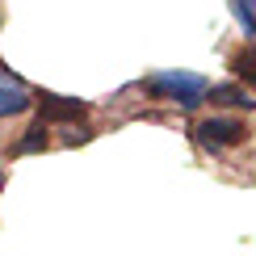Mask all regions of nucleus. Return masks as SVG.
<instances>
[{"mask_svg":"<svg viewBox=\"0 0 256 256\" xmlns=\"http://www.w3.org/2000/svg\"><path fill=\"white\" fill-rule=\"evenodd\" d=\"M143 88L156 92V97H164V101H176L180 110H198L210 84L198 72H156V76L143 80Z\"/></svg>","mask_w":256,"mask_h":256,"instance_id":"1","label":"nucleus"},{"mask_svg":"<svg viewBox=\"0 0 256 256\" xmlns=\"http://www.w3.org/2000/svg\"><path fill=\"white\" fill-rule=\"evenodd\" d=\"M194 138L202 147H210V152H222V147H236L248 138V126L240 118H202L194 126Z\"/></svg>","mask_w":256,"mask_h":256,"instance_id":"2","label":"nucleus"},{"mask_svg":"<svg viewBox=\"0 0 256 256\" xmlns=\"http://www.w3.org/2000/svg\"><path fill=\"white\" fill-rule=\"evenodd\" d=\"M38 122H76L88 114V101H80V97H55V92H46L42 88L38 92Z\"/></svg>","mask_w":256,"mask_h":256,"instance_id":"3","label":"nucleus"},{"mask_svg":"<svg viewBox=\"0 0 256 256\" xmlns=\"http://www.w3.org/2000/svg\"><path fill=\"white\" fill-rule=\"evenodd\" d=\"M30 105H34L30 88L13 76V72H0V118H17V114H26Z\"/></svg>","mask_w":256,"mask_h":256,"instance_id":"4","label":"nucleus"},{"mask_svg":"<svg viewBox=\"0 0 256 256\" xmlns=\"http://www.w3.org/2000/svg\"><path fill=\"white\" fill-rule=\"evenodd\" d=\"M210 105H244V110H252V92L240 88V84H218V88H206Z\"/></svg>","mask_w":256,"mask_h":256,"instance_id":"5","label":"nucleus"},{"mask_svg":"<svg viewBox=\"0 0 256 256\" xmlns=\"http://www.w3.org/2000/svg\"><path fill=\"white\" fill-rule=\"evenodd\" d=\"M46 138H50V130H46V122H34L30 126L26 134H21V143L13 147L17 156H30V152H42V147H46Z\"/></svg>","mask_w":256,"mask_h":256,"instance_id":"6","label":"nucleus"},{"mask_svg":"<svg viewBox=\"0 0 256 256\" xmlns=\"http://www.w3.org/2000/svg\"><path fill=\"white\" fill-rule=\"evenodd\" d=\"M231 13L244 26V38H256V17H252V0H231Z\"/></svg>","mask_w":256,"mask_h":256,"instance_id":"7","label":"nucleus"},{"mask_svg":"<svg viewBox=\"0 0 256 256\" xmlns=\"http://www.w3.org/2000/svg\"><path fill=\"white\" fill-rule=\"evenodd\" d=\"M231 72L244 80V84H252V46H244L236 59H231Z\"/></svg>","mask_w":256,"mask_h":256,"instance_id":"8","label":"nucleus"},{"mask_svg":"<svg viewBox=\"0 0 256 256\" xmlns=\"http://www.w3.org/2000/svg\"><path fill=\"white\" fill-rule=\"evenodd\" d=\"M92 138V130H84V126H68V130H63V143L68 147H80V143H88Z\"/></svg>","mask_w":256,"mask_h":256,"instance_id":"9","label":"nucleus"},{"mask_svg":"<svg viewBox=\"0 0 256 256\" xmlns=\"http://www.w3.org/2000/svg\"><path fill=\"white\" fill-rule=\"evenodd\" d=\"M0 189H4V172H0Z\"/></svg>","mask_w":256,"mask_h":256,"instance_id":"10","label":"nucleus"}]
</instances>
